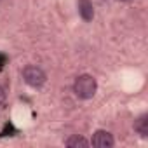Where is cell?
Here are the masks:
<instances>
[{
  "instance_id": "5b68a950",
  "label": "cell",
  "mask_w": 148,
  "mask_h": 148,
  "mask_svg": "<svg viewBox=\"0 0 148 148\" xmlns=\"http://www.w3.org/2000/svg\"><path fill=\"white\" fill-rule=\"evenodd\" d=\"M64 145L70 146V148H87V146H89V141H87L84 136L73 134V136H70V138L64 141Z\"/></svg>"
},
{
  "instance_id": "ba28073f",
  "label": "cell",
  "mask_w": 148,
  "mask_h": 148,
  "mask_svg": "<svg viewBox=\"0 0 148 148\" xmlns=\"http://www.w3.org/2000/svg\"><path fill=\"white\" fill-rule=\"evenodd\" d=\"M119 2H129V0H119Z\"/></svg>"
},
{
  "instance_id": "3957f363",
  "label": "cell",
  "mask_w": 148,
  "mask_h": 148,
  "mask_svg": "<svg viewBox=\"0 0 148 148\" xmlns=\"http://www.w3.org/2000/svg\"><path fill=\"white\" fill-rule=\"evenodd\" d=\"M113 143H115L113 136L108 131H105V129H98L92 134V138H91V145L96 146V148H112Z\"/></svg>"
},
{
  "instance_id": "6da1fadb",
  "label": "cell",
  "mask_w": 148,
  "mask_h": 148,
  "mask_svg": "<svg viewBox=\"0 0 148 148\" xmlns=\"http://www.w3.org/2000/svg\"><path fill=\"white\" fill-rule=\"evenodd\" d=\"M98 91V82L92 75L89 73H84V75H79L73 82V92L79 99H91L94 98Z\"/></svg>"
},
{
  "instance_id": "52a82bcc",
  "label": "cell",
  "mask_w": 148,
  "mask_h": 148,
  "mask_svg": "<svg viewBox=\"0 0 148 148\" xmlns=\"http://www.w3.org/2000/svg\"><path fill=\"white\" fill-rule=\"evenodd\" d=\"M5 101V91H4V87L0 86V105H2Z\"/></svg>"
},
{
  "instance_id": "8992f818",
  "label": "cell",
  "mask_w": 148,
  "mask_h": 148,
  "mask_svg": "<svg viewBox=\"0 0 148 148\" xmlns=\"http://www.w3.org/2000/svg\"><path fill=\"white\" fill-rule=\"evenodd\" d=\"M134 131L141 136L148 134V115H141L136 122H134Z\"/></svg>"
},
{
  "instance_id": "7a4b0ae2",
  "label": "cell",
  "mask_w": 148,
  "mask_h": 148,
  "mask_svg": "<svg viewBox=\"0 0 148 148\" xmlns=\"http://www.w3.org/2000/svg\"><path fill=\"white\" fill-rule=\"evenodd\" d=\"M23 80L30 87L38 89V87H42L47 82V75H45V71L42 68H38L35 64H28V66L23 68Z\"/></svg>"
},
{
  "instance_id": "277c9868",
  "label": "cell",
  "mask_w": 148,
  "mask_h": 148,
  "mask_svg": "<svg viewBox=\"0 0 148 148\" xmlns=\"http://www.w3.org/2000/svg\"><path fill=\"white\" fill-rule=\"evenodd\" d=\"M79 14L84 21H92L94 18V7L89 0H79Z\"/></svg>"
}]
</instances>
